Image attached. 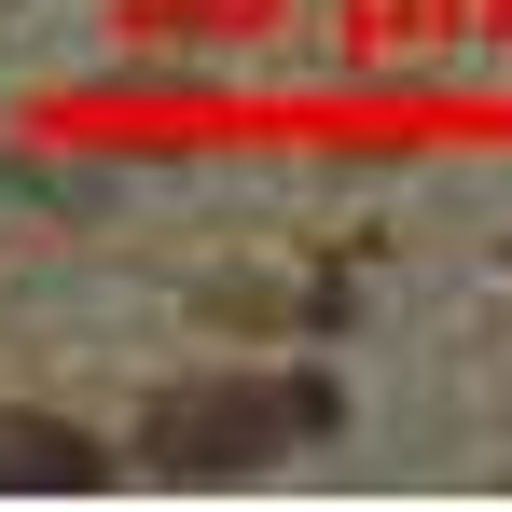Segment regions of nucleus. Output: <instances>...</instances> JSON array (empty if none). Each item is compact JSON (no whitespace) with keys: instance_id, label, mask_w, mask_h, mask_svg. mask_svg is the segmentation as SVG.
<instances>
[{"instance_id":"nucleus-1","label":"nucleus","mask_w":512,"mask_h":512,"mask_svg":"<svg viewBox=\"0 0 512 512\" xmlns=\"http://www.w3.org/2000/svg\"><path fill=\"white\" fill-rule=\"evenodd\" d=\"M305 429H333V388H319V374H291V388L222 374V388H167V402L139 416V471H167V485H222V471H263L277 443H305Z\"/></svg>"},{"instance_id":"nucleus-2","label":"nucleus","mask_w":512,"mask_h":512,"mask_svg":"<svg viewBox=\"0 0 512 512\" xmlns=\"http://www.w3.org/2000/svg\"><path fill=\"white\" fill-rule=\"evenodd\" d=\"M0 485H42V499H84V485H111V443L70 416H0Z\"/></svg>"}]
</instances>
